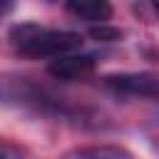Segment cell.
Returning a JSON list of instances; mask_svg holds the SVG:
<instances>
[{
	"label": "cell",
	"instance_id": "cell-6",
	"mask_svg": "<svg viewBox=\"0 0 159 159\" xmlns=\"http://www.w3.org/2000/svg\"><path fill=\"white\" fill-rule=\"evenodd\" d=\"M89 35H92L94 40H102V42H114V40L122 37V30H117V27H107L104 22H99V27H92Z\"/></svg>",
	"mask_w": 159,
	"mask_h": 159
},
{
	"label": "cell",
	"instance_id": "cell-8",
	"mask_svg": "<svg viewBox=\"0 0 159 159\" xmlns=\"http://www.w3.org/2000/svg\"><path fill=\"white\" fill-rule=\"evenodd\" d=\"M10 5H12V0H0V12H5Z\"/></svg>",
	"mask_w": 159,
	"mask_h": 159
},
{
	"label": "cell",
	"instance_id": "cell-2",
	"mask_svg": "<svg viewBox=\"0 0 159 159\" xmlns=\"http://www.w3.org/2000/svg\"><path fill=\"white\" fill-rule=\"evenodd\" d=\"M104 84L122 94H139V97H157L159 82L152 72H124V75H109L104 77Z\"/></svg>",
	"mask_w": 159,
	"mask_h": 159
},
{
	"label": "cell",
	"instance_id": "cell-1",
	"mask_svg": "<svg viewBox=\"0 0 159 159\" xmlns=\"http://www.w3.org/2000/svg\"><path fill=\"white\" fill-rule=\"evenodd\" d=\"M12 45L20 55H27V57H60V55L77 50L82 45V37L67 30L20 25L12 30Z\"/></svg>",
	"mask_w": 159,
	"mask_h": 159
},
{
	"label": "cell",
	"instance_id": "cell-5",
	"mask_svg": "<svg viewBox=\"0 0 159 159\" xmlns=\"http://www.w3.org/2000/svg\"><path fill=\"white\" fill-rule=\"evenodd\" d=\"M75 159H132L129 152L119 149V147H89V149H82Z\"/></svg>",
	"mask_w": 159,
	"mask_h": 159
},
{
	"label": "cell",
	"instance_id": "cell-3",
	"mask_svg": "<svg viewBox=\"0 0 159 159\" xmlns=\"http://www.w3.org/2000/svg\"><path fill=\"white\" fill-rule=\"evenodd\" d=\"M92 70H94V57L92 55H72V52L60 55V57H52V62L47 65V72L55 80H65V82L82 80Z\"/></svg>",
	"mask_w": 159,
	"mask_h": 159
},
{
	"label": "cell",
	"instance_id": "cell-7",
	"mask_svg": "<svg viewBox=\"0 0 159 159\" xmlns=\"http://www.w3.org/2000/svg\"><path fill=\"white\" fill-rule=\"evenodd\" d=\"M0 159H27L25 152L10 142H0Z\"/></svg>",
	"mask_w": 159,
	"mask_h": 159
},
{
	"label": "cell",
	"instance_id": "cell-4",
	"mask_svg": "<svg viewBox=\"0 0 159 159\" xmlns=\"http://www.w3.org/2000/svg\"><path fill=\"white\" fill-rule=\"evenodd\" d=\"M67 10L87 22H107L112 17L109 0H67Z\"/></svg>",
	"mask_w": 159,
	"mask_h": 159
}]
</instances>
